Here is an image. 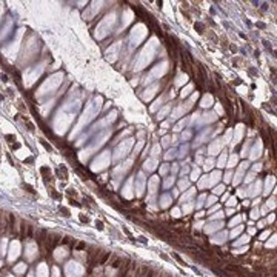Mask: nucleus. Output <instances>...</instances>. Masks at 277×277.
<instances>
[{
    "instance_id": "nucleus-19",
    "label": "nucleus",
    "mask_w": 277,
    "mask_h": 277,
    "mask_svg": "<svg viewBox=\"0 0 277 277\" xmlns=\"http://www.w3.org/2000/svg\"><path fill=\"white\" fill-rule=\"evenodd\" d=\"M254 176H256V173H253V171H251V173H249L248 176H245V182H246V183H249V182H253V179H254Z\"/></svg>"
},
{
    "instance_id": "nucleus-37",
    "label": "nucleus",
    "mask_w": 277,
    "mask_h": 277,
    "mask_svg": "<svg viewBox=\"0 0 277 277\" xmlns=\"http://www.w3.org/2000/svg\"><path fill=\"white\" fill-rule=\"evenodd\" d=\"M179 214H180V211H179V209H173V216L174 217H180Z\"/></svg>"
},
{
    "instance_id": "nucleus-29",
    "label": "nucleus",
    "mask_w": 277,
    "mask_h": 277,
    "mask_svg": "<svg viewBox=\"0 0 277 277\" xmlns=\"http://www.w3.org/2000/svg\"><path fill=\"white\" fill-rule=\"evenodd\" d=\"M260 169H262V163H256L253 166V173H257V171H260Z\"/></svg>"
},
{
    "instance_id": "nucleus-20",
    "label": "nucleus",
    "mask_w": 277,
    "mask_h": 277,
    "mask_svg": "<svg viewBox=\"0 0 277 277\" xmlns=\"http://www.w3.org/2000/svg\"><path fill=\"white\" fill-rule=\"evenodd\" d=\"M214 202H216V195H211V197H208V199H206V206L209 208L211 205H214Z\"/></svg>"
},
{
    "instance_id": "nucleus-21",
    "label": "nucleus",
    "mask_w": 277,
    "mask_h": 277,
    "mask_svg": "<svg viewBox=\"0 0 277 277\" xmlns=\"http://www.w3.org/2000/svg\"><path fill=\"white\" fill-rule=\"evenodd\" d=\"M169 108H171V106H165V108H163L162 111L159 112V119H163V115H165V114H166V112L169 111Z\"/></svg>"
},
{
    "instance_id": "nucleus-14",
    "label": "nucleus",
    "mask_w": 277,
    "mask_h": 277,
    "mask_svg": "<svg viewBox=\"0 0 277 277\" xmlns=\"http://www.w3.org/2000/svg\"><path fill=\"white\" fill-rule=\"evenodd\" d=\"M274 183V179L273 177H268V182H266V189H265V194H270V188L271 185Z\"/></svg>"
},
{
    "instance_id": "nucleus-28",
    "label": "nucleus",
    "mask_w": 277,
    "mask_h": 277,
    "mask_svg": "<svg viewBox=\"0 0 277 277\" xmlns=\"http://www.w3.org/2000/svg\"><path fill=\"white\" fill-rule=\"evenodd\" d=\"M174 156H176V151H168V154L165 156V159H166V160H169V159H173Z\"/></svg>"
},
{
    "instance_id": "nucleus-45",
    "label": "nucleus",
    "mask_w": 277,
    "mask_h": 277,
    "mask_svg": "<svg viewBox=\"0 0 277 277\" xmlns=\"http://www.w3.org/2000/svg\"><path fill=\"white\" fill-rule=\"evenodd\" d=\"M195 217H197V219H202V217H203V211H199V212H197V216H195Z\"/></svg>"
},
{
    "instance_id": "nucleus-34",
    "label": "nucleus",
    "mask_w": 277,
    "mask_h": 277,
    "mask_svg": "<svg viewBox=\"0 0 277 277\" xmlns=\"http://www.w3.org/2000/svg\"><path fill=\"white\" fill-rule=\"evenodd\" d=\"M220 217H223V212H220V211H219V212H216V214H214V216H212L211 219H220Z\"/></svg>"
},
{
    "instance_id": "nucleus-42",
    "label": "nucleus",
    "mask_w": 277,
    "mask_h": 277,
    "mask_svg": "<svg viewBox=\"0 0 277 277\" xmlns=\"http://www.w3.org/2000/svg\"><path fill=\"white\" fill-rule=\"evenodd\" d=\"M108 257H109V253H108V254H105V256H103V259H102V263H105L106 260H108Z\"/></svg>"
},
{
    "instance_id": "nucleus-17",
    "label": "nucleus",
    "mask_w": 277,
    "mask_h": 277,
    "mask_svg": "<svg viewBox=\"0 0 277 277\" xmlns=\"http://www.w3.org/2000/svg\"><path fill=\"white\" fill-rule=\"evenodd\" d=\"M120 263H122V259H120V257H115V260H114V262H111L109 265H111L112 268H119V266H120Z\"/></svg>"
},
{
    "instance_id": "nucleus-3",
    "label": "nucleus",
    "mask_w": 277,
    "mask_h": 277,
    "mask_svg": "<svg viewBox=\"0 0 277 277\" xmlns=\"http://www.w3.org/2000/svg\"><path fill=\"white\" fill-rule=\"evenodd\" d=\"M260 186H262V183L259 182V180H257V182H254V185L251 186V188H249L248 194H249V195H256V194H257V191H260Z\"/></svg>"
},
{
    "instance_id": "nucleus-25",
    "label": "nucleus",
    "mask_w": 277,
    "mask_h": 277,
    "mask_svg": "<svg viewBox=\"0 0 277 277\" xmlns=\"http://www.w3.org/2000/svg\"><path fill=\"white\" fill-rule=\"evenodd\" d=\"M191 209H192V205H191V203H185V206H183V211H185L186 214H188V212H189Z\"/></svg>"
},
{
    "instance_id": "nucleus-24",
    "label": "nucleus",
    "mask_w": 277,
    "mask_h": 277,
    "mask_svg": "<svg viewBox=\"0 0 277 277\" xmlns=\"http://www.w3.org/2000/svg\"><path fill=\"white\" fill-rule=\"evenodd\" d=\"M159 153H160V146L156 145V146L153 148V151H151V154H153V156H159Z\"/></svg>"
},
{
    "instance_id": "nucleus-26",
    "label": "nucleus",
    "mask_w": 277,
    "mask_h": 277,
    "mask_svg": "<svg viewBox=\"0 0 277 277\" xmlns=\"http://www.w3.org/2000/svg\"><path fill=\"white\" fill-rule=\"evenodd\" d=\"M191 89H192V86H186V89H183V91H182V97H186V95L189 94Z\"/></svg>"
},
{
    "instance_id": "nucleus-18",
    "label": "nucleus",
    "mask_w": 277,
    "mask_h": 277,
    "mask_svg": "<svg viewBox=\"0 0 277 277\" xmlns=\"http://www.w3.org/2000/svg\"><path fill=\"white\" fill-rule=\"evenodd\" d=\"M225 237H226V234H222V236L216 237V239L212 240V242H214V243H223V242H225Z\"/></svg>"
},
{
    "instance_id": "nucleus-1",
    "label": "nucleus",
    "mask_w": 277,
    "mask_h": 277,
    "mask_svg": "<svg viewBox=\"0 0 277 277\" xmlns=\"http://www.w3.org/2000/svg\"><path fill=\"white\" fill-rule=\"evenodd\" d=\"M225 271H229V273H233V276H243V274H246V271L243 270V268H240L239 265H236V263H229V265H226L225 266Z\"/></svg>"
},
{
    "instance_id": "nucleus-7",
    "label": "nucleus",
    "mask_w": 277,
    "mask_h": 277,
    "mask_svg": "<svg viewBox=\"0 0 277 277\" xmlns=\"http://www.w3.org/2000/svg\"><path fill=\"white\" fill-rule=\"evenodd\" d=\"M212 166H214V160H212V159L205 160V162H203V169H205V171H209Z\"/></svg>"
},
{
    "instance_id": "nucleus-12",
    "label": "nucleus",
    "mask_w": 277,
    "mask_h": 277,
    "mask_svg": "<svg viewBox=\"0 0 277 277\" xmlns=\"http://www.w3.org/2000/svg\"><path fill=\"white\" fill-rule=\"evenodd\" d=\"M188 186H189V182L186 180V179H183V180L179 182V188H180V189H186Z\"/></svg>"
},
{
    "instance_id": "nucleus-41",
    "label": "nucleus",
    "mask_w": 277,
    "mask_h": 277,
    "mask_svg": "<svg viewBox=\"0 0 277 277\" xmlns=\"http://www.w3.org/2000/svg\"><path fill=\"white\" fill-rule=\"evenodd\" d=\"M188 171H189V168H188V166H183V168H182V174H186Z\"/></svg>"
},
{
    "instance_id": "nucleus-4",
    "label": "nucleus",
    "mask_w": 277,
    "mask_h": 277,
    "mask_svg": "<svg viewBox=\"0 0 277 277\" xmlns=\"http://www.w3.org/2000/svg\"><path fill=\"white\" fill-rule=\"evenodd\" d=\"M194 194H195V189H194V188L188 189V192H185V194L182 195V199H180V202H183V203H185V202H188V200H189V199L192 197Z\"/></svg>"
},
{
    "instance_id": "nucleus-27",
    "label": "nucleus",
    "mask_w": 277,
    "mask_h": 277,
    "mask_svg": "<svg viewBox=\"0 0 277 277\" xmlns=\"http://www.w3.org/2000/svg\"><path fill=\"white\" fill-rule=\"evenodd\" d=\"M168 169H169V165H162V168H160V174H166Z\"/></svg>"
},
{
    "instance_id": "nucleus-36",
    "label": "nucleus",
    "mask_w": 277,
    "mask_h": 277,
    "mask_svg": "<svg viewBox=\"0 0 277 277\" xmlns=\"http://www.w3.org/2000/svg\"><path fill=\"white\" fill-rule=\"evenodd\" d=\"M240 231H242V226H239V228H237L236 231H233V233H231V236H233V237H234V236H237V234L240 233Z\"/></svg>"
},
{
    "instance_id": "nucleus-30",
    "label": "nucleus",
    "mask_w": 277,
    "mask_h": 277,
    "mask_svg": "<svg viewBox=\"0 0 277 277\" xmlns=\"http://www.w3.org/2000/svg\"><path fill=\"white\" fill-rule=\"evenodd\" d=\"M231 177H233V173H231V171H228L226 174H225V182L228 183V182H231Z\"/></svg>"
},
{
    "instance_id": "nucleus-16",
    "label": "nucleus",
    "mask_w": 277,
    "mask_h": 277,
    "mask_svg": "<svg viewBox=\"0 0 277 277\" xmlns=\"http://www.w3.org/2000/svg\"><path fill=\"white\" fill-rule=\"evenodd\" d=\"M236 163H237V156H236V154H233V156L229 157V162H228V166H234Z\"/></svg>"
},
{
    "instance_id": "nucleus-35",
    "label": "nucleus",
    "mask_w": 277,
    "mask_h": 277,
    "mask_svg": "<svg viewBox=\"0 0 277 277\" xmlns=\"http://www.w3.org/2000/svg\"><path fill=\"white\" fill-rule=\"evenodd\" d=\"M169 140H171L169 137H165V139H163V146H169V143H171Z\"/></svg>"
},
{
    "instance_id": "nucleus-33",
    "label": "nucleus",
    "mask_w": 277,
    "mask_h": 277,
    "mask_svg": "<svg viewBox=\"0 0 277 277\" xmlns=\"http://www.w3.org/2000/svg\"><path fill=\"white\" fill-rule=\"evenodd\" d=\"M173 182H174V177H169L168 180L165 182V186H166V188H168V186H171V183H173Z\"/></svg>"
},
{
    "instance_id": "nucleus-6",
    "label": "nucleus",
    "mask_w": 277,
    "mask_h": 277,
    "mask_svg": "<svg viewBox=\"0 0 277 277\" xmlns=\"http://www.w3.org/2000/svg\"><path fill=\"white\" fill-rule=\"evenodd\" d=\"M222 228V223H212V225H206V228H205V233H212V231H216Z\"/></svg>"
},
{
    "instance_id": "nucleus-22",
    "label": "nucleus",
    "mask_w": 277,
    "mask_h": 277,
    "mask_svg": "<svg viewBox=\"0 0 277 277\" xmlns=\"http://www.w3.org/2000/svg\"><path fill=\"white\" fill-rule=\"evenodd\" d=\"M236 203H237V200H236V197H229L228 199V206H236Z\"/></svg>"
},
{
    "instance_id": "nucleus-9",
    "label": "nucleus",
    "mask_w": 277,
    "mask_h": 277,
    "mask_svg": "<svg viewBox=\"0 0 277 277\" xmlns=\"http://www.w3.org/2000/svg\"><path fill=\"white\" fill-rule=\"evenodd\" d=\"M156 160H149V162H145V169L146 171H153V169L156 168Z\"/></svg>"
},
{
    "instance_id": "nucleus-43",
    "label": "nucleus",
    "mask_w": 277,
    "mask_h": 277,
    "mask_svg": "<svg viewBox=\"0 0 277 277\" xmlns=\"http://www.w3.org/2000/svg\"><path fill=\"white\" fill-rule=\"evenodd\" d=\"M239 222H240V219H234V220H231L229 225H231V226H234V223H239Z\"/></svg>"
},
{
    "instance_id": "nucleus-38",
    "label": "nucleus",
    "mask_w": 277,
    "mask_h": 277,
    "mask_svg": "<svg viewBox=\"0 0 277 277\" xmlns=\"http://www.w3.org/2000/svg\"><path fill=\"white\" fill-rule=\"evenodd\" d=\"M177 168H179V165H177V163H173V166H171V171H173V173H176V171H177Z\"/></svg>"
},
{
    "instance_id": "nucleus-47",
    "label": "nucleus",
    "mask_w": 277,
    "mask_h": 277,
    "mask_svg": "<svg viewBox=\"0 0 277 277\" xmlns=\"http://www.w3.org/2000/svg\"><path fill=\"white\" fill-rule=\"evenodd\" d=\"M239 195H242V197H245V191H243V189H239Z\"/></svg>"
},
{
    "instance_id": "nucleus-23",
    "label": "nucleus",
    "mask_w": 277,
    "mask_h": 277,
    "mask_svg": "<svg viewBox=\"0 0 277 277\" xmlns=\"http://www.w3.org/2000/svg\"><path fill=\"white\" fill-rule=\"evenodd\" d=\"M205 200H206V195H205V194H202V195H200V199H199V203H197V208H200V206H202Z\"/></svg>"
},
{
    "instance_id": "nucleus-40",
    "label": "nucleus",
    "mask_w": 277,
    "mask_h": 277,
    "mask_svg": "<svg viewBox=\"0 0 277 277\" xmlns=\"http://www.w3.org/2000/svg\"><path fill=\"white\" fill-rule=\"evenodd\" d=\"M195 162H197V163H202V162H203V159H202L200 156H195Z\"/></svg>"
},
{
    "instance_id": "nucleus-11",
    "label": "nucleus",
    "mask_w": 277,
    "mask_h": 277,
    "mask_svg": "<svg viewBox=\"0 0 277 277\" xmlns=\"http://www.w3.org/2000/svg\"><path fill=\"white\" fill-rule=\"evenodd\" d=\"M225 163H226V153H222V156H220V159H219L217 165H219V166H225Z\"/></svg>"
},
{
    "instance_id": "nucleus-31",
    "label": "nucleus",
    "mask_w": 277,
    "mask_h": 277,
    "mask_svg": "<svg viewBox=\"0 0 277 277\" xmlns=\"http://www.w3.org/2000/svg\"><path fill=\"white\" fill-rule=\"evenodd\" d=\"M251 217H253V219H257V217H259V208H254V209H253Z\"/></svg>"
},
{
    "instance_id": "nucleus-15",
    "label": "nucleus",
    "mask_w": 277,
    "mask_h": 277,
    "mask_svg": "<svg viewBox=\"0 0 277 277\" xmlns=\"http://www.w3.org/2000/svg\"><path fill=\"white\" fill-rule=\"evenodd\" d=\"M222 192H225V186H223V185H217L216 188H214V194H222Z\"/></svg>"
},
{
    "instance_id": "nucleus-39",
    "label": "nucleus",
    "mask_w": 277,
    "mask_h": 277,
    "mask_svg": "<svg viewBox=\"0 0 277 277\" xmlns=\"http://www.w3.org/2000/svg\"><path fill=\"white\" fill-rule=\"evenodd\" d=\"M203 225V222H197V223H195V225H194V228L195 229H200V226Z\"/></svg>"
},
{
    "instance_id": "nucleus-32",
    "label": "nucleus",
    "mask_w": 277,
    "mask_h": 277,
    "mask_svg": "<svg viewBox=\"0 0 277 277\" xmlns=\"http://www.w3.org/2000/svg\"><path fill=\"white\" fill-rule=\"evenodd\" d=\"M276 199H270V200H268V208H274L276 206Z\"/></svg>"
},
{
    "instance_id": "nucleus-8",
    "label": "nucleus",
    "mask_w": 277,
    "mask_h": 277,
    "mask_svg": "<svg viewBox=\"0 0 277 277\" xmlns=\"http://www.w3.org/2000/svg\"><path fill=\"white\" fill-rule=\"evenodd\" d=\"M208 176H203L202 179H200V180H199V188H205V186H206V185H209V180H208Z\"/></svg>"
},
{
    "instance_id": "nucleus-2",
    "label": "nucleus",
    "mask_w": 277,
    "mask_h": 277,
    "mask_svg": "<svg viewBox=\"0 0 277 277\" xmlns=\"http://www.w3.org/2000/svg\"><path fill=\"white\" fill-rule=\"evenodd\" d=\"M249 166V163L248 162H243L242 165H240V168H239V171L236 173V176H234V185H239L240 183V180H242V177H243V173H245V169Z\"/></svg>"
},
{
    "instance_id": "nucleus-10",
    "label": "nucleus",
    "mask_w": 277,
    "mask_h": 277,
    "mask_svg": "<svg viewBox=\"0 0 277 277\" xmlns=\"http://www.w3.org/2000/svg\"><path fill=\"white\" fill-rule=\"evenodd\" d=\"M212 103V97L209 95V94H206L205 95V99H203V102H202V106H205V108H206V106H209Z\"/></svg>"
},
{
    "instance_id": "nucleus-5",
    "label": "nucleus",
    "mask_w": 277,
    "mask_h": 277,
    "mask_svg": "<svg viewBox=\"0 0 277 277\" xmlns=\"http://www.w3.org/2000/svg\"><path fill=\"white\" fill-rule=\"evenodd\" d=\"M219 179H220V173H219V171L212 173V174H211V177L208 179V180H209V185H216V183L219 182Z\"/></svg>"
},
{
    "instance_id": "nucleus-44",
    "label": "nucleus",
    "mask_w": 277,
    "mask_h": 277,
    "mask_svg": "<svg viewBox=\"0 0 277 277\" xmlns=\"http://www.w3.org/2000/svg\"><path fill=\"white\" fill-rule=\"evenodd\" d=\"M268 222H274V214H270V217H268Z\"/></svg>"
},
{
    "instance_id": "nucleus-46",
    "label": "nucleus",
    "mask_w": 277,
    "mask_h": 277,
    "mask_svg": "<svg viewBox=\"0 0 277 277\" xmlns=\"http://www.w3.org/2000/svg\"><path fill=\"white\" fill-rule=\"evenodd\" d=\"M259 203H260V199H256V200L253 202V205H254V206H257V205H259Z\"/></svg>"
},
{
    "instance_id": "nucleus-13",
    "label": "nucleus",
    "mask_w": 277,
    "mask_h": 277,
    "mask_svg": "<svg viewBox=\"0 0 277 277\" xmlns=\"http://www.w3.org/2000/svg\"><path fill=\"white\" fill-rule=\"evenodd\" d=\"M199 176H200L199 168H194V169H192V173H191V180H197Z\"/></svg>"
}]
</instances>
